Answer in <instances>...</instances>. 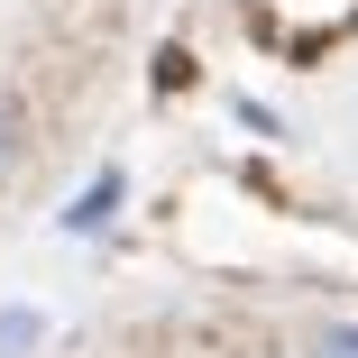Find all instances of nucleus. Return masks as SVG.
I'll use <instances>...</instances> for the list:
<instances>
[{
  "label": "nucleus",
  "mask_w": 358,
  "mask_h": 358,
  "mask_svg": "<svg viewBox=\"0 0 358 358\" xmlns=\"http://www.w3.org/2000/svg\"><path fill=\"white\" fill-rule=\"evenodd\" d=\"M120 202H129V166H92V175H83V193L55 211V230H64V239H110Z\"/></svg>",
  "instance_id": "nucleus-1"
},
{
  "label": "nucleus",
  "mask_w": 358,
  "mask_h": 358,
  "mask_svg": "<svg viewBox=\"0 0 358 358\" xmlns=\"http://www.w3.org/2000/svg\"><path fill=\"white\" fill-rule=\"evenodd\" d=\"M46 349V313L37 303H0V358H37Z\"/></svg>",
  "instance_id": "nucleus-2"
},
{
  "label": "nucleus",
  "mask_w": 358,
  "mask_h": 358,
  "mask_svg": "<svg viewBox=\"0 0 358 358\" xmlns=\"http://www.w3.org/2000/svg\"><path fill=\"white\" fill-rule=\"evenodd\" d=\"M19 157H28V120H19V101L0 92V184L19 175Z\"/></svg>",
  "instance_id": "nucleus-3"
},
{
  "label": "nucleus",
  "mask_w": 358,
  "mask_h": 358,
  "mask_svg": "<svg viewBox=\"0 0 358 358\" xmlns=\"http://www.w3.org/2000/svg\"><path fill=\"white\" fill-rule=\"evenodd\" d=\"M303 358H358V322H322L303 340Z\"/></svg>",
  "instance_id": "nucleus-4"
}]
</instances>
